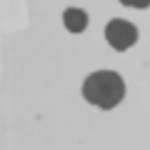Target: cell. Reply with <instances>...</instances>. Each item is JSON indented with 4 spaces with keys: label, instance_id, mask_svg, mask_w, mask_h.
<instances>
[{
    "label": "cell",
    "instance_id": "obj_1",
    "mask_svg": "<svg viewBox=\"0 0 150 150\" xmlns=\"http://www.w3.org/2000/svg\"><path fill=\"white\" fill-rule=\"evenodd\" d=\"M83 95H85L88 103L98 108H115L125 95V83L118 73L112 70H98V73H90L83 83Z\"/></svg>",
    "mask_w": 150,
    "mask_h": 150
},
{
    "label": "cell",
    "instance_id": "obj_2",
    "mask_svg": "<svg viewBox=\"0 0 150 150\" xmlns=\"http://www.w3.org/2000/svg\"><path fill=\"white\" fill-rule=\"evenodd\" d=\"M105 40L110 43L112 50L123 53V50H128L130 45H135V40H138V30H135L133 23L123 20V18H112V20L105 25Z\"/></svg>",
    "mask_w": 150,
    "mask_h": 150
},
{
    "label": "cell",
    "instance_id": "obj_3",
    "mask_svg": "<svg viewBox=\"0 0 150 150\" xmlns=\"http://www.w3.org/2000/svg\"><path fill=\"white\" fill-rule=\"evenodd\" d=\"M63 23L70 33H83L88 28V13L80 10V8H68L63 13Z\"/></svg>",
    "mask_w": 150,
    "mask_h": 150
},
{
    "label": "cell",
    "instance_id": "obj_4",
    "mask_svg": "<svg viewBox=\"0 0 150 150\" xmlns=\"http://www.w3.org/2000/svg\"><path fill=\"white\" fill-rule=\"evenodd\" d=\"M118 3L130 5V8H148V5H150V0H118Z\"/></svg>",
    "mask_w": 150,
    "mask_h": 150
}]
</instances>
